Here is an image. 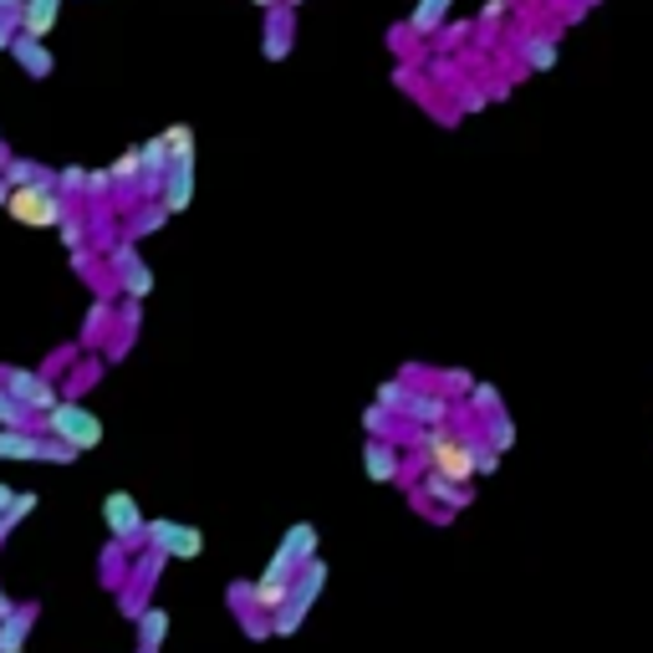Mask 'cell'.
Listing matches in <instances>:
<instances>
[{"label": "cell", "mask_w": 653, "mask_h": 653, "mask_svg": "<svg viewBox=\"0 0 653 653\" xmlns=\"http://www.w3.org/2000/svg\"><path fill=\"white\" fill-rule=\"evenodd\" d=\"M531 67H541V72L556 67V62H552V47H531Z\"/></svg>", "instance_id": "7a4b0ae2"}, {"label": "cell", "mask_w": 653, "mask_h": 653, "mask_svg": "<svg viewBox=\"0 0 653 653\" xmlns=\"http://www.w3.org/2000/svg\"><path fill=\"white\" fill-rule=\"evenodd\" d=\"M444 11H450V0H424L419 11H414V26H419V32H435Z\"/></svg>", "instance_id": "6da1fadb"}]
</instances>
